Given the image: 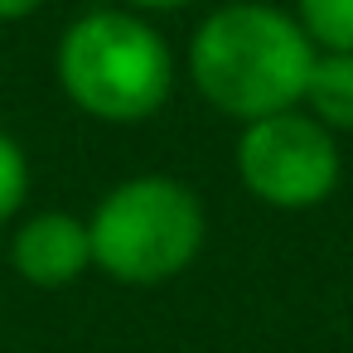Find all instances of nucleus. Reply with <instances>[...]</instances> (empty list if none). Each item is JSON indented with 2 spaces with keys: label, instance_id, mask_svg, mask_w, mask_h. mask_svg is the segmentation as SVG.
<instances>
[{
  "label": "nucleus",
  "instance_id": "obj_6",
  "mask_svg": "<svg viewBox=\"0 0 353 353\" xmlns=\"http://www.w3.org/2000/svg\"><path fill=\"white\" fill-rule=\"evenodd\" d=\"M300 107L319 126H329L334 136L353 131V54H314Z\"/></svg>",
  "mask_w": 353,
  "mask_h": 353
},
{
  "label": "nucleus",
  "instance_id": "obj_1",
  "mask_svg": "<svg viewBox=\"0 0 353 353\" xmlns=\"http://www.w3.org/2000/svg\"><path fill=\"white\" fill-rule=\"evenodd\" d=\"M314 68V44L290 10L232 0L199 20L189 39V83L228 121H261L295 112Z\"/></svg>",
  "mask_w": 353,
  "mask_h": 353
},
{
  "label": "nucleus",
  "instance_id": "obj_3",
  "mask_svg": "<svg viewBox=\"0 0 353 353\" xmlns=\"http://www.w3.org/2000/svg\"><path fill=\"white\" fill-rule=\"evenodd\" d=\"M88 232L92 271L121 285H165L199 261L208 213L203 199L174 174H131L97 199Z\"/></svg>",
  "mask_w": 353,
  "mask_h": 353
},
{
  "label": "nucleus",
  "instance_id": "obj_7",
  "mask_svg": "<svg viewBox=\"0 0 353 353\" xmlns=\"http://www.w3.org/2000/svg\"><path fill=\"white\" fill-rule=\"evenodd\" d=\"M290 15L314 54H353V0H295Z\"/></svg>",
  "mask_w": 353,
  "mask_h": 353
},
{
  "label": "nucleus",
  "instance_id": "obj_10",
  "mask_svg": "<svg viewBox=\"0 0 353 353\" xmlns=\"http://www.w3.org/2000/svg\"><path fill=\"white\" fill-rule=\"evenodd\" d=\"M121 6L136 15H170V10H189L194 0H121Z\"/></svg>",
  "mask_w": 353,
  "mask_h": 353
},
{
  "label": "nucleus",
  "instance_id": "obj_8",
  "mask_svg": "<svg viewBox=\"0 0 353 353\" xmlns=\"http://www.w3.org/2000/svg\"><path fill=\"white\" fill-rule=\"evenodd\" d=\"M25 199H30V155L10 131H0V228L20 218Z\"/></svg>",
  "mask_w": 353,
  "mask_h": 353
},
{
  "label": "nucleus",
  "instance_id": "obj_5",
  "mask_svg": "<svg viewBox=\"0 0 353 353\" xmlns=\"http://www.w3.org/2000/svg\"><path fill=\"white\" fill-rule=\"evenodd\" d=\"M10 266L34 290H63V285H73L83 271H92V232H88V218H78L68 208L30 213L10 232Z\"/></svg>",
  "mask_w": 353,
  "mask_h": 353
},
{
  "label": "nucleus",
  "instance_id": "obj_2",
  "mask_svg": "<svg viewBox=\"0 0 353 353\" xmlns=\"http://www.w3.org/2000/svg\"><path fill=\"white\" fill-rule=\"evenodd\" d=\"M54 73L63 97L102 126H141L174 92V49L126 6H97L59 34Z\"/></svg>",
  "mask_w": 353,
  "mask_h": 353
},
{
  "label": "nucleus",
  "instance_id": "obj_4",
  "mask_svg": "<svg viewBox=\"0 0 353 353\" xmlns=\"http://www.w3.org/2000/svg\"><path fill=\"white\" fill-rule=\"evenodd\" d=\"M242 189L281 213L319 208L343 174V155L329 126H319L305 107L247 121L232 150Z\"/></svg>",
  "mask_w": 353,
  "mask_h": 353
},
{
  "label": "nucleus",
  "instance_id": "obj_9",
  "mask_svg": "<svg viewBox=\"0 0 353 353\" xmlns=\"http://www.w3.org/2000/svg\"><path fill=\"white\" fill-rule=\"evenodd\" d=\"M49 0H0V25H20L30 15H39Z\"/></svg>",
  "mask_w": 353,
  "mask_h": 353
}]
</instances>
